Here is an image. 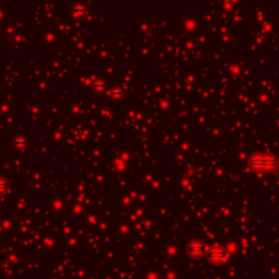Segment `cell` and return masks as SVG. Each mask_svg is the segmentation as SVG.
I'll return each instance as SVG.
<instances>
[{
  "instance_id": "cell-1",
  "label": "cell",
  "mask_w": 279,
  "mask_h": 279,
  "mask_svg": "<svg viewBox=\"0 0 279 279\" xmlns=\"http://www.w3.org/2000/svg\"><path fill=\"white\" fill-rule=\"evenodd\" d=\"M251 166L258 170H271L277 166V158L271 154H256L251 160Z\"/></svg>"
}]
</instances>
